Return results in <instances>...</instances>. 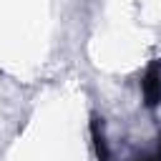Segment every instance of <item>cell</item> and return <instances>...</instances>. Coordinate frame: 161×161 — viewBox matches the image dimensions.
I'll return each mask as SVG.
<instances>
[{
  "label": "cell",
  "mask_w": 161,
  "mask_h": 161,
  "mask_svg": "<svg viewBox=\"0 0 161 161\" xmlns=\"http://www.w3.org/2000/svg\"><path fill=\"white\" fill-rule=\"evenodd\" d=\"M141 91H143V103L148 108H156L161 103V60H153L143 78H141Z\"/></svg>",
  "instance_id": "1"
},
{
  "label": "cell",
  "mask_w": 161,
  "mask_h": 161,
  "mask_svg": "<svg viewBox=\"0 0 161 161\" xmlns=\"http://www.w3.org/2000/svg\"><path fill=\"white\" fill-rule=\"evenodd\" d=\"M136 161H161V153L153 151V153H146V156H138Z\"/></svg>",
  "instance_id": "3"
},
{
  "label": "cell",
  "mask_w": 161,
  "mask_h": 161,
  "mask_svg": "<svg viewBox=\"0 0 161 161\" xmlns=\"http://www.w3.org/2000/svg\"><path fill=\"white\" fill-rule=\"evenodd\" d=\"M156 151L161 153V133H158V146H156Z\"/></svg>",
  "instance_id": "4"
},
{
  "label": "cell",
  "mask_w": 161,
  "mask_h": 161,
  "mask_svg": "<svg viewBox=\"0 0 161 161\" xmlns=\"http://www.w3.org/2000/svg\"><path fill=\"white\" fill-rule=\"evenodd\" d=\"M91 136H93V148H96L98 161H108L106 136H103V128H101V118H98V116H93V118H91Z\"/></svg>",
  "instance_id": "2"
}]
</instances>
